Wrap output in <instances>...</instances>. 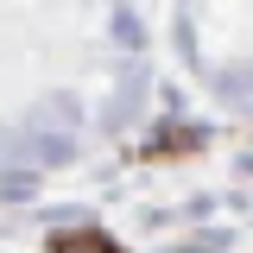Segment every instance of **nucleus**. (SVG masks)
Instances as JSON below:
<instances>
[{
    "mask_svg": "<svg viewBox=\"0 0 253 253\" xmlns=\"http://www.w3.org/2000/svg\"><path fill=\"white\" fill-rule=\"evenodd\" d=\"M51 253H114V241L108 234H51Z\"/></svg>",
    "mask_w": 253,
    "mask_h": 253,
    "instance_id": "1",
    "label": "nucleus"
}]
</instances>
